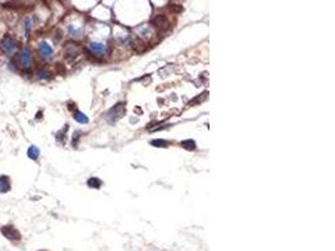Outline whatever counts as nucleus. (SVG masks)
<instances>
[{
  "mask_svg": "<svg viewBox=\"0 0 335 251\" xmlns=\"http://www.w3.org/2000/svg\"><path fill=\"white\" fill-rule=\"evenodd\" d=\"M87 185H88L89 187H92V188H99V187L102 186V181H101L99 178H97V177H92V178L88 180Z\"/></svg>",
  "mask_w": 335,
  "mask_h": 251,
  "instance_id": "f8f14e48",
  "label": "nucleus"
},
{
  "mask_svg": "<svg viewBox=\"0 0 335 251\" xmlns=\"http://www.w3.org/2000/svg\"><path fill=\"white\" fill-rule=\"evenodd\" d=\"M10 180L8 176H0V193H7L10 191Z\"/></svg>",
  "mask_w": 335,
  "mask_h": 251,
  "instance_id": "6e6552de",
  "label": "nucleus"
},
{
  "mask_svg": "<svg viewBox=\"0 0 335 251\" xmlns=\"http://www.w3.org/2000/svg\"><path fill=\"white\" fill-rule=\"evenodd\" d=\"M0 232H2L7 238L12 240V241H18L22 238V233L13 226V225H7V226H3L0 228Z\"/></svg>",
  "mask_w": 335,
  "mask_h": 251,
  "instance_id": "7ed1b4c3",
  "label": "nucleus"
},
{
  "mask_svg": "<svg viewBox=\"0 0 335 251\" xmlns=\"http://www.w3.org/2000/svg\"><path fill=\"white\" fill-rule=\"evenodd\" d=\"M37 77L39 78V79H49L50 78V73L47 70V69H39L38 72H37Z\"/></svg>",
  "mask_w": 335,
  "mask_h": 251,
  "instance_id": "4468645a",
  "label": "nucleus"
},
{
  "mask_svg": "<svg viewBox=\"0 0 335 251\" xmlns=\"http://www.w3.org/2000/svg\"><path fill=\"white\" fill-rule=\"evenodd\" d=\"M32 62H33V57H32V52L29 48H23L19 54H18V65L20 67V69L25 70V69H29L30 65H32Z\"/></svg>",
  "mask_w": 335,
  "mask_h": 251,
  "instance_id": "f257e3e1",
  "label": "nucleus"
},
{
  "mask_svg": "<svg viewBox=\"0 0 335 251\" xmlns=\"http://www.w3.org/2000/svg\"><path fill=\"white\" fill-rule=\"evenodd\" d=\"M15 48H17V43L10 35H5L2 39V42H0V49L7 55H12L15 52Z\"/></svg>",
  "mask_w": 335,
  "mask_h": 251,
  "instance_id": "f03ea898",
  "label": "nucleus"
},
{
  "mask_svg": "<svg viewBox=\"0 0 335 251\" xmlns=\"http://www.w3.org/2000/svg\"><path fill=\"white\" fill-rule=\"evenodd\" d=\"M88 49L91 50L92 54H94L97 57H104L108 53V47L104 43H99V42H92V43H89Z\"/></svg>",
  "mask_w": 335,
  "mask_h": 251,
  "instance_id": "39448f33",
  "label": "nucleus"
},
{
  "mask_svg": "<svg viewBox=\"0 0 335 251\" xmlns=\"http://www.w3.org/2000/svg\"><path fill=\"white\" fill-rule=\"evenodd\" d=\"M181 146H182L183 148H186V149H190V151L196 149V142H195L193 139H186V141H182V142H181Z\"/></svg>",
  "mask_w": 335,
  "mask_h": 251,
  "instance_id": "9b49d317",
  "label": "nucleus"
},
{
  "mask_svg": "<svg viewBox=\"0 0 335 251\" xmlns=\"http://www.w3.org/2000/svg\"><path fill=\"white\" fill-rule=\"evenodd\" d=\"M38 52H39V55L43 59H45V60H50L54 57V50H53V48L47 42H40L39 43Z\"/></svg>",
  "mask_w": 335,
  "mask_h": 251,
  "instance_id": "423d86ee",
  "label": "nucleus"
},
{
  "mask_svg": "<svg viewBox=\"0 0 335 251\" xmlns=\"http://www.w3.org/2000/svg\"><path fill=\"white\" fill-rule=\"evenodd\" d=\"M124 106H126L124 103H118L113 108H111V111L108 112V119H109V122L113 123V122L118 121L126 113V107Z\"/></svg>",
  "mask_w": 335,
  "mask_h": 251,
  "instance_id": "20e7f679",
  "label": "nucleus"
},
{
  "mask_svg": "<svg viewBox=\"0 0 335 251\" xmlns=\"http://www.w3.org/2000/svg\"><path fill=\"white\" fill-rule=\"evenodd\" d=\"M24 25H25V34H27V37H29L32 27H33V18H27L24 22Z\"/></svg>",
  "mask_w": 335,
  "mask_h": 251,
  "instance_id": "2eb2a0df",
  "label": "nucleus"
},
{
  "mask_svg": "<svg viewBox=\"0 0 335 251\" xmlns=\"http://www.w3.org/2000/svg\"><path fill=\"white\" fill-rule=\"evenodd\" d=\"M74 119L77 121V122H79V123H88V117L84 114V113H82V112H79V111H77L75 113H74Z\"/></svg>",
  "mask_w": 335,
  "mask_h": 251,
  "instance_id": "9d476101",
  "label": "nucleus"
},
{
  "mask_svg": "<svg viewBox=\"0 0 335 251\" xmlns=\"http://www.w3.org/2000/svg\"><path fill=\"white\" fill-rule=\"evenodd\" d=\"M152 23H153V25L156 27V28H158V29H161V30H163V29H166L167 27H168V22H167V19L164 18V15H156L153 19H152Z\"/></svg>",
  "mask_w": 335,
  "mask_h": 251,
  "instance_id": "0eeeda50",
  "label": "nucleus"
},
{
  "mask_svg": "<svg viewBox=\"0 0 335 251\" xmlns=\"http://www.w3.org/2000/svg\"><path fill=\"white\" fill-rule=\"evenodd\" d=\"M151 144L153 147H167L168 146V142L164 141V139H153V141H151Z\"/></svg>",
  "mask_w": 335,
  "mask_h": 251,
  "instance_id": "dca6fc26",
  "label": "nucleus"
},
{
  "mask_svg": "<svg viewBox=\"0 0 335 251\" xmlns=\"http://www.w3.org/2000/svg\"><path fill=\"white\" fill-rule=\"evenodd\" d=\"M39 154H40V151H39V148L37 147V146H30L29 148H28V157L30 158V159H38V157H39Z\"/></svg>",
  "mask_w": 335,
  "mask_h": 251,
  "instance_id": "1a4fd4ad",
  "label": "nucleus"
},
{
  "mask_svg": "<svg viewBox=\"0 0 335 251\" xmlns=\"http://www.w3.org/2000/svg\"><path fill=\"white\" fill-rule=\"evenodd\" d=\"M68 32H69V34H70L72 37H74V38H78V37H80V34H82V29H80V28H75L74 25H69V27H68Z\"/></svg>",
  "mask_w": 335,
  "mask_h": 251,
  "instance_id": "ddd939ff",
  "label": "nucleus"
}]
</instances>
